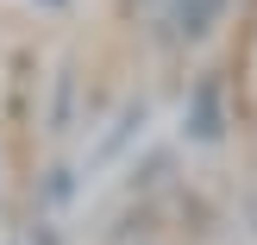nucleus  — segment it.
Returning a JSON list of instances; mask_svg holds the SVG:
<instances>
[{
  "label": "nucleus",
  "mask_w": 257,
  "mask_h": 245,
  "mask_svg": "<svg viewBox=\"0 0 257 245\" xmlns=\"http://www.w3.org/2000/svg\"><path fill=\"white\" fill-rule=\"evenodd\" d=\"M226 13H232V0H163L157 19L176 44H201V38H213L226 25Z\"/></svg>",
  "instance_id": "nucleus-1"
},
{
  "label": "nucleus",
  "mask_w": 257,
  "mask_h": 245,
  "mask_svg": "<svg viewBox=\"0 0 257 245\" xmlns=\"http://www.w3.org/2000/svg\"><path fill=\"white\" fill-rule=\"evenodd\" d=\"M182 132L195 145H220V132H226V88H220V75H201L195 82V95L182 107Z\"/></svg>",
  "instance_id": "nucleus-2"
}]
</instances>
